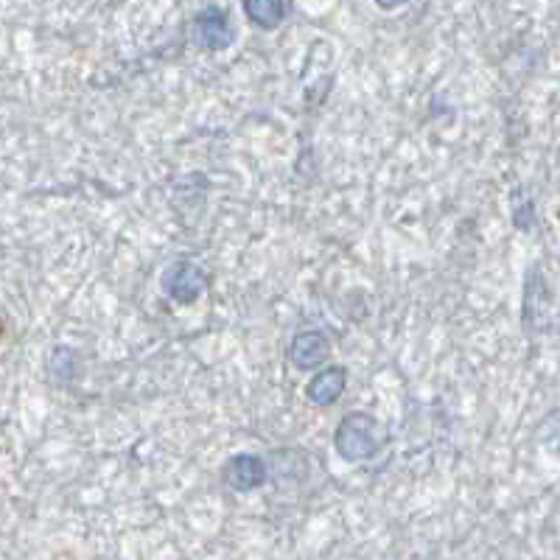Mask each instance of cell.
Returning <instances> with one entry per match:
<instances>
[{
  "label": "cell",
  "instance_id": "cell-1",
  "mask_svg": "<svg viewBox=\"0 0 560 560\" xmlns=\"http://www.w3.org/2000/svg\"><path fill=\"white\" fill-rule=\"evenodd\" d=\"M334 448L345 463H368L384 448V429L370 412H348L334 432Z\"/></svg>",
  "mask_w": 560,
  "mask_h": 560
},
{
  "label": "cell",
  "instance_id": "cell-2",
  "mask_svg": "<svg viewBox=\"0 0 560 560\" xmlns=\"http://www.w3.org/2000/svg\"><path fill=\"white\" fill-rule=\"evenodd\" d=\"M208 272L194 258H174L160 272V292L166 294L177 306H194L205 292H208Z\"/></svg>",
  "mask_w": 560,
  "mask_h": 560
},
{
  "label": "cell",
  "instance_id": "cell-3",
  "mask_svg": "<svg viewBox=\"0 0 560 560\" xmlns=\"http://www.w3.org/2000/svg\"><path fill=\"white\" fill-rule=\"evenodd\" d=\"M191 39L208 51H228L236 43V26L228 9L217 3L199 9L191 20Z\"/></svg>",
  "mask_w": 560,
  "mask_h": 560
},
{
  "label": "cell",
  "instance_id": "cell-4",
  "mask_svg": "<svg viewBox=\"0 0 560 560\" xmlns=\"http://www.w3.org/2000/svg\"><path fill=\"white\" fill-rule=\"evenodd\" d=\"M292 368L303 370V373H312V370H325L328 359H331V339L325 337V331L319 328H306V331H298L292 337V345L287 350Z\"/></svg>",
  "mask_w": 560,
  "mask_h": 560
},
{
  "label": "cell",
  "instance_id": "cell-5",
  "mask_svg": "<svg viewBox=\"0 0 560 560\" xmlns=\"http://www.w3.org/2000/svg\"><path fill=\"white\" fill-rule=\"evenodd\" d=\"M524 328L527 331H544L552 317V292L547 287V278L538 267L527 272V283H524Z\"/></svg>",
  "mask_w": 560,
  "mask_h": 560
},
{
  "label": "cell",
  "instance_id": "cell-6",
  "mask_svg": "<svg viewBox=\"0 0 560 560\" xmlns=\"http://www.w3.org/2000/svg\"><path fill=\"white\" fill-rule=\"evenodd\" d=\"M222 479L224 485L236 490V493H249V490H258L261 485H267V463H264L258 454H233V457L224 463Z\"/></svg>",
  "mask_w": 560,
  "mask_h": 560
},
{
  "label": "cell",
  "instance_id": "cell-7",
  "mask_svg": "<svg viewBox=\"0 0 560 560\" xmlns=\"http://www.w3.org/2000/svg\"><path fill=\"white\" fill-rule=\"evenodd\" d=\"M348 389V370L342 364H328L325 370L314 373L312 382L306 384V398L314 407H331Z\"/></svg>",
  "mask_w": 560,
  "mask_h": 560
},
{
  "label": "cell",
  "instance_id": "cell-8",
  "mask_svg": "<svg viewBox=\"0 0 560 560\" xmlns=\"http://www.w3.org/2000/svg\"><path fill=\"white\" fill-rule=\"evenodd\" d=\"M244 14H247V20L255 28L272 32L289 14V3H283V0H247L244 3Z\"/></svg>",
  "mask_w": 560,
  "mask_h": 560
},
{
  "label": "cell",
  "instance_id": "cell-9",
  "mask_svg": "<svg viewBox=\"0 0 560 560\" xmlns=\"http://www.w3.org/2000/svg\"><path fill=\"white\" fill-rule=\"evenodd\" d=\"M513 224L524 230V233H529L538 224V208H535V202L527 197L524 188L513 194Z\"/></svg>",
  "mask_w": 560,
  "mask_h": 560
},
{
  "label": "cell",
  "instance_id": "cell-10",
  "mask_svg": "<svg viewBox=\"0 0 560 560\" xmlns=\"http://www.w3.org/2000/svg\"><path fill=\"white\" fill-rule=\"evenodd\" d=\"M538 443H541L544 452L552 459H560V412L549 415L541 423V432H538Z\"/></svg>",
  "mask_w": 560,
  "mask_h": 560
}]
</instances>
